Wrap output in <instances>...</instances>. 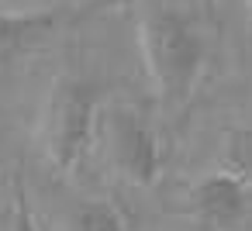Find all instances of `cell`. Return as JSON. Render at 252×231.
I'll return each mask as SVG.
<instances>
[{
    "label": "cell",
    "mask_w": 252,
    "mask_h": 231,
    "mask_svg": "<svg viewBox=\"0 0 252 231\" xmlns=\"http://www.w3.org/2000/svg\"><path fill=\"white\" fill-rule=\"evenodd\" d=\"M135 31H138V52L149 73V83L166 111H180L204 73L207 59V42L197 21L173 7V4H138L135 14Z\"/></svg>",
    "instance_id": "6da1fadb"
},
{
    "label": "cell",
    "mask_w": 252,
    "mask_h": 231,
    "mask_svg": "<svg viewBox=\"0 0 252 231\" xmlns=\"http://www.w3.org/2000/svg\"><path fill=\"white\" fill-rule=\"evenodd\" d=\"M100 111H104L100 93L90 76H83V73L56 76V83L42 104V114H38L35 145L59 176H73L83 166V159L100 131Z\"/></svg>",
    "instance_id": "7a4b0ae2"
},
{
    "label": "cell",
    "mask_w": 252,
    "mask_h": 231,
    "mask_svg": "<svg viewBox=\"0 0 252 231\" xmlns=\"http://www.w3.org/2000/svg\"><path fill=\"white\" fill-rule=\"evenodd\" d=\"M104 159L111 173L128 186H149L156 183L162 169V138L156 124L135 111L131 104H111L100 111V131Z\"/></svg>",
    "instance_id": "3957f363"
},
{
    "label": "cell",
    "mask_w": 252,
    "mask_h": 231,
    "mask_svg": "<svg viewBox=\"0 0 252 231\" xmlns=\"http://www.w3.org/2000/svg\"><path fill=\"white\" fill-rule=\"evenodd\" d=\"M104 0L59 4L45 11H0V83L14 80L32 59H38L63 31L90 18Z\"/></svg>",
    "instance_id": "277c9868"
},
{
    "label": "cell",
    "mask_w": 252,
    "mask_h": 231,
    "mask_svg": "<svg viewBox=\"0 0 252 231\" xmlns=\"http://www.w3.org/2000/svg\"><path fill=\"white\" fill-rule=\"evenodd\" d=\"M245 210H249L245 179L228 169H214L193 186V217L204 231H231L238 228Z\"/></svg>",
    "instance_id": "5b68a950"
},
{
    "label": "cell",
    "mask_w": 252,
    "mask_h": 231,
    "mask_svg": "<svg viewBox=\"0 0 252 231\" xmlns=\"http://www.w3.org/2000/svg\"><path fill=\"white\" fill-rule=\"evenodd\" d=\"M69 231H128L121 210L107 200H94V203H83L69 224Z\"/></svg>",
    "instance_id": "8992f818"
},
{
    "label": "cell",
    "mask_w": 252,
    "mask_h": 231,
    "mask_svg": "<svg viewBox=\"0 0 252 231\" xmlns=\"http://www.w3.org/2000/svg\"><path fill=\"white\" fill-rule=\"evenodd\" d=\"M11 231H38V224H35V214H32V207H28V197H25L21 190H18V197H14Z\"/></svg>",
    "instance_id": "52a82bcc"
},
{
    "label": "cell",
    "mask_w": 252,
    "mask_h": 231,
    "mask_svg": "<svg viewBox=\"0 0 252 231\" xmlns=\"http://www.w3.org/2000/svg\"><path fill=\"white\" fill-rule=\"evenodd\" d=\"M249 7H252V0H249Z\"/></svg>",
    "instance_id": "ba28073f"
}]
</instances>
